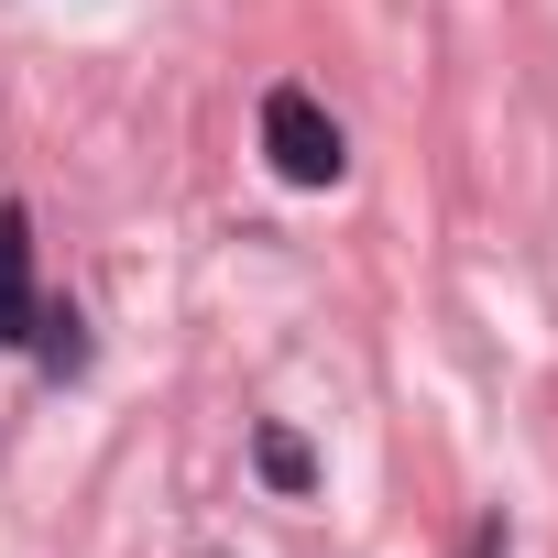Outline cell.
Returning <instances> with one entry per match:
<instances>
[{"instance_id":"cell-1","label":"cell","mask_w":558,"mask_h":558,"mask_svg":"<svg viewBox=\"0 0 558 558\" xmlns=\"http://www.w3.org/2000/svg\"><path fill=\"white\" fill-rule=\"evenodd\" d=\"M263 154H274V175H286V186H340V121L307 99V88H274L263 99Z\"/></svg>"},{"instance_id":"cell-2","label":"cell","mask_w":558,"mask_h":558,"mask_svg":"<svg viewBox=\"0 0 558 558\" xmlns=\"http://www.w3.org/2000/svg\"><path fill=\"white\" fill-rule=\"evenodd\" d=\"M45 329L34 318V241H23V208H0V340Z\"/></svg>"},{"instance_id":"cell-3","label":"cell","mask_w":558,"mask_h":558,"mask_svg":"<svg viewBox=\"0 0 558 558\" xmlns=\"http://www.w3.org/2000/svg\"><path fill=\"white\" fill-rule=\"evenodd\" d=\"M263 482H286V493H307V449H296L286 427H263Z\"/></svg>"}]
</instances>
